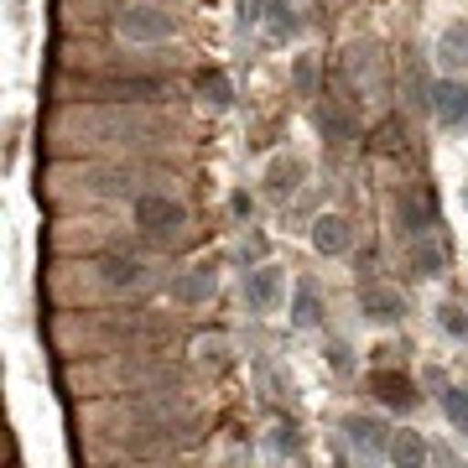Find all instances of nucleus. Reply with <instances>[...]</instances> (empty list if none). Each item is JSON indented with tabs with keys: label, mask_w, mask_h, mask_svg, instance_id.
<instances>
[{
	"label": "nucleus",
	"mask_w": 468,
	"mask_h": 468,
	"mask_svg": "<svg viewBox=\"0 0 468 468\" xmlns=\"http://www.w3.org/2000/svg\"><path fill=\"white\" fill-rule=\"evenodd\" d=\"M135 224H141L151 239H177V234L187 229V208L177 198L146 193V198H135Z\"/></svg>",
	"instance_id": "obj_2"
},
{
	"label": "nucleus",
	"mask_w": 468,
	"mask_h": 468,
	"mask_svg": "<svg viewBox=\"0 0 468 468\" xmlns=\"http://www.w3.org/2000/svg\"><path fill=\"white\" fill-rule=\"evenodd\" d=\"M313 245H318V255H344L349 250V218L323 214L318 224H313Z\"/></svg>",
	"instance_id": "obj_11"
},
{
	"label": "nucleus",
	"mask_w": 468,
	"mask_h": 468,
	"mask_svg": "<svg viewBox=\"0 0 468 468\" xmlns=\"http://www.w3.org/2000/svg\"><path fill=\"white\" fill-rule=\"evenodd\" d=\"M208 292H214V271H203V266L172 282V297L177 302H198V297H208Z\"/></svg>",
	"instance_id": "obj_16"
},
{
	"label": "nucleus",
	"mask_w": 468,
	"mask_h": 468,
	"mask_svg": "<svg viewBox=\"0 0 468 468\" xmlns=\"http://www.w3.org/2000/svg\"><path fill=\"white\" fill-rule=\"evenodd\" d=\"M292 89H297V94H318V63H313V58H297V63H292Z\"/></svg>",
	"instance_id": "obj_24"
},
{
	"label": "nucleus",
	"mask_w": 468,
	"mask_h": 468,
	"mask_svg": "<svg viewBox=\"0 0 468 468\" xmlns=\"http://www.w3.org/2000/svg\"><path fill=\"white\" fill-rule=\"evenodd\" d=\"M297 177H302L297 156H276V162H271V172H266V193H292V187H297Z\"/></svg>",
	"instance_id": "obj_18"
},
{
	"label": "nucleus",
	"mask_w": 468,
	"mask_h": 468,
	"mask_svg": "<svg viewBox=\"0 0 468 468\" xmlns=\"http://www.w3.org/2000/svg\"><path fill=\"white\" fill-rule=\"evenodd\" d=\"M162 79H79V100H104V104H135V100H162Z\"/></svg>",
	"instance_id": "obj_1"
},
{
	"label": "nucleus",
	"mask_w": 468,
	"mask_h": 468,
	"mask_svg": "<svg viewBox=\"0 0 468 468\" xmlns=\"http://www.w3.org/2000/svg\"><path fill=\"white\" fill-rule=\"evenodd\" d=\"M432 115L442 120V125H468V89L452 84V79H442V84H432Z\"/></svg>",
	"instance_id": "obj_7"
},
{
	"label": "nucleus",
	"mask_w": 468,
	"mask_h": 468,
	"mask_svg": "<svg viewBox=\"0 0 468 468\" xmlns=\"http://www.w3.org/2000/svg\"><path fill=\"white\" fill-rule=\"evenodd\" d=\"M442 411L452 417V427H463V432H468V390H458V385H452L448 396H442Z\"/></svg>",
	"instance_id": "obj_25"
},
{
	"label": "nucleus",
	"mask_w": 468,
	"mask_h": 468,
	"mask_svg": "<svg viewBox=\"0 0 468 468\" xmlns=\"http://www.w3.org/2000/svg\"><path fill=\"white\" fill-rule=\"evenodd\" d=\"M344 432H349V442L365 452L369 463H375L380 452H390V437H396V432H385V421H380V417H365V411H354V417L344 421Z\"/></svg>",
	"instance_id": "obj_5"
},
{
	"label": "nucleus",
	"mask_w": 468,
	"mask_h": 468,
	"mask_svg": "<svg viewBox=\"0 0 468 468\" xmlns=\"http://www.w3.org/2000/svg\"><path fill=\"white\" fill-rule=\"evenodd\" d=\"M198 89L208 94V104H218V110L234 100V94H229V79H224L218 68H203V73H198Z\"/></svg>",
	"instance_id": "obj_21"
},
{
	"label": "nucleus",
	"mask_w": 468,
	"mask_h": 468,
	"mask_svg": "<svg viewBox=\"0 0 468 468\" xmlns=\"http://www.w3.org/2000/svg\"><path fill=\"white\" fill-rule=\"evenodd\" d=\"M437 58L448 68H463L468 63V21H452L448 32H442V42H437Z\"/></svg>",
	"instance_id": "obj_14"
},
{
	"label": "nucleus",
	"mask_w": 468,
	"mask_h": 468,
	"mask_svg": "<svg viewBox=\"0 0 468 468\" xmlns=\"http://www.w3.org/2000/svg\"><path fill=\"white\" fill-rule=\"evenodd\" d=\"M323 131L334 135V141H354V135H359V120H354L349 110L328 104V110H323Z\"/></svg>",
	"instance_id": "obj_20"
},
{
	"label": "nucleus",
	"mask_w": 468,
	"mask_h": 468,
	"mask_svg": "<svg viewBox=\"0 0 468 468\" xmlns=\"http://www.w3.org/2000/svg\"><path fill=\"white\" fill-rule=\"evenodd\" d=\"M406 302L401 292H390V286H375V292H365V318L369 323H401Z\"/></svg>",
	"instance_id": "obj_13"
},
{
	"label": "nucleus",
	"mask_w": 468,
	"mask_h": 468,
	"mask_svg": "<svg viewBox=\"0 0 468 468\" xmlns=\"http://www.w3.org/2000/svg\"><path fill=\"white\" fill-rule=\"evenodd\" d=\"M396 468H427V437L411 432V427H401V432L390 437V452H385Z\"/></svg>",
	"instance_id": "obj_10"
},
{
	"label": "nucleus",
	"mask_w": 468,
	"mask_h": 468,
	"mask_svg": "<svg viewBox=\"0 0 468 468\" xmlns=\"http://www.w3.org/2000/svg\"><path fill=\"white\" fill-rule=\"evenodd\" d=\"M369 390H375V396H380L385 406H417V385L406 380V375H390V369H385V375H369Z\"/></svg>",
	"instance_id": "obj_12"
},
{
	"label": "nucleus",
	"mask_w": 468,
	"mask_h": 468,
	"mask_svg": "<svg viewBox=\"0 0 468 468\" xmlns=\"http://www.w3.org/2000/svg\"><path fill=\"white\" fill-rule=\"evenodd\" d=\"M437 323H442V334H452L458 344H468V313L458 307V302H442V307H437Z\"/></svg>",
	"instance_id": "obj_22"
},
{
	"label": "nucleus",
	"mask_w": 468,
	"mask_h": 468,
	"mask_svg": "<svg viewBox=\"0 0 468 468\" xmlns=\"http://www.w3.org/2000/svg\"><path fill=\"white\" fill-rule=\"evenodd\" d=\"M151 172H135V167H104V172H89L84 187L89 193H120V198H131V193H141L146 187ZM146 198V193H141Z\"/></svg>",
	"instance_id": "obj_6"
},
{
	"label": "nucleus",
	"mask_w": 468,
	"mask_h": 468,
	"mask_svg": "<svg viewBox=\"0 0 468 468\" xmlns=\"http://www.w3.org/2000/svg\"><path fill=\"white\" fill-rule=\"evenodd\" d=\"M448 468H468V463H458V458H448Z\"/></svg>",
	"instance_id": "obj_27"
},
{
	"label": "nucleus",
	"mask_w": 468,
	"mask_h": 468,
	"mask_svg": "<svg viewBox=\"0 0 468 468\" xmlns=\"http://www.w3.org/2000/svg\"><path fill=\"white\" fill-rule=\"evenodd\" d=\"M198 437V427L193 421H146V432H135V437H125V448H135V452H162V448H187Z\"/></svg>",
	"instance_id": "obj_4"
},
{
	"label": "nucleus",
	"mask_w": 468,
	"mask_h": 468,
	"mask_svg": "<svg viewBox=\"0 0 468 468\" xmlns=\"http://www.w3.org/2000/svg\"><path fill=\"white\" fill-rule=\"evenodd\" d=\"M100 276L110 286H120V292H135V286L146 282V266L135 261V255H104L100 261Z\"/></svg>",
	"instance_id": "obj_9"
},
{
	"label": "nucleus",
	"mask_w": 468,
	"mask_h": 468,
	"mask_svg": "<svg viewBox=\"0 0 468 468\" xmlns=\"http://www.w3.org/2000/svg\"><path fill=\"white\" fill-rule=\"evenodd\" d=\"M401 224H406V229H411V234H417V229H427V224H432V218H437V203H432V193H406V198H401Z\"/></svg>",
	"instance_id": "obj_15"
},
{
	"label": "nucleus",
	"mask_w": 468,
	"mask_h": 468,
	"mask_svg": "<svg viewBox=\"0 0 468 468\" xmlns=\"http://www.w3.org/2000/svg\"><path fill=\"white\" fill-rule=\"evenodd\" d=\"M276 448H282V452H297V432H292V421H282V427H276Z\"/></svg>",
	"instance_id": "obj_26"
},
{
	"label": "nucleus",
	"mask_w": 468,
	"mask_h": 468,
	"mask_svg": "<svg viewBox=\"0 0 468 468\" xmlns=\"http://www.w3.org/2000/svg\"><path fill=\"white\" fill-rule=\"evenodd\" d=\"M120 37H125V42H135V48L167 42V37H172V16L162 11V5H151V0L125 5V11H120Z\"/></svg>",
	"instance_id": "obj_3"
},
{
	"label": "nucleus",
	"mask_w": 468,
	"mask_h": 468,
	"mask_svg": "<svg viewBox=\"0 0 468 468\" xmlns=\"http://www.w3.org/2000/svg\"><path fill=\"white\" fill-rule=\"evenodd\" d=\"M411 271H417V276H437V271H442V250H437V245H427V239H421V245H411Z\"/></svg>",
	"instance_id": "obj_23"
},
{
	"label": "nucleus",
	"mask_w": 468,
	"mask_h": 468,
	"mask_svg": "<svg viewBox=\"0 0 468 468\" xmlns=\"http://www.w3.org/2000/svg\"><path fill=\"white\" fill-rule=\"evenodd\" d=\"M334 468H349V463H334Z\"/></svg>",
	"instance_id": "obj_28"
},
{
	"label": "nucleus",
	"mask_w": 468,
	"mask_h": 468,
	"mask_svg": "<svg viewBox=\"0 0 468 468\" xmlns=\"http://www.w3.org/2000/svg\"><path fill=\"white\" fill-rule=\"evenodd\" d=\"M276 297H282V271H276V266H261V271L245 276V302H250L255 313H271Z\"/></svg>",
	"instance_id": "obj_8"
},
{
	"label": "nucleus",
	"mask_w": 468,
	"mask_h": 468,
	"mask_svg": "<svg viewBox=\"0 0 468 468\" xmlns=\"http://www.w3.org/2000/svg\"><path fill=\"white\" fill-rule=\"evenodd\" d=\"M318 318H323L318 286H313V282H297V307H292V323H297V328H313Z\"/></svg>",
	"instance_id": "obj_19"
},
{
	"label": "nucleus",
	"mask_w": 468,
	"mask_h": 468,
	"mask_svg": "<svg viewBox=\"0 0 468 468\" xmlns=\"http://www.w3.org/2000/svg\"><path fill=\"white\" fill-rule=\"evenodd\" d=\"M297 11H292V5H286V0H271L266 5V32L276 37V42H286V37H297Z\"/></svg>",
	"instance_id": "obj_17"
}]
</instances>
